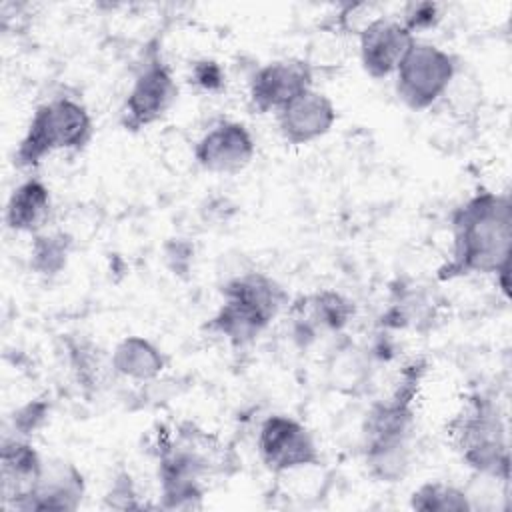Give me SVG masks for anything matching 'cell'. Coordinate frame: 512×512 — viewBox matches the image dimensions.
Here are the masks:
<instances>
[{"label":"cell","instance_id":"8","mask_svg":"<svg viewBox=\"0 0 512 512\" xmlns=\"http://www.w3.org/2000/svg\"><path fill=\"white\" fill-rule=\"evenodd\" d=\"M256 154V142L242 122L224 120L212 126L194 146L198 166L212 174H238Z\"/></svg>","mask_w":512,"mask_h":512},{"label":"cell","instance_id":"20","mask_svg":"<svg viewBox=\"0 0 512 512\" xmlns=\"http://www.w3.org/2000/svg\"><path fill=\"white\" fill-rule=\"evenodd\" d=\"M442 14H440V6L434 2H412L406 6L404 16H402V24L416 36V32L420 30H428L434 28L440 22Z\"/></svg>","mask_w":512,"mask_h":512},{"label":"cell","instance_id":"3","mask_svg":"<svg viewBox=\"0 0 512 512\" xmlns=\"http://www.w3.org/2000/svg\"><path fill=\"white\" fill-rule=\"evenodd\" d=\"M450 434L462 460L478 474L510 478V450L506 426L494 400L474 394L452 420Z\"/></svg>","mask_w":512,"mask_h":512},{"label":"cell","instance_id":"4","mask_svg":"<svg viewBox=\"0 0 512 512\" xmlns=\"http://www.w3.org/2000/svg\"><path fill=\"white\" fill-rule=\"evenodd\" d=\"M456 72V60L450 52L414 40L394 72V88L410 110H428L448 94Z\"/></svg>","mask_w":512,"mask_h":512},{"label":"cell","instance_id":"13","mask_svg":"<svg viewBox=\"0 0 512 512\" xmlns=\"http://www.w3.org/2000/svg\"><path fill=\"white\" fill-rule=\"evenodd\" d=\"M292 312L296 314V334L314 338L318 330H342L354 316V304L340 292L322 290L306 296L292 308Z\"/></svg>","mask_w":512,"mask_h":512},{"label":"cell","instance_id":"23","mask_svg":"<svg viewBox=\"0 0 512 512\" xmlns=\"http://www.w3.org/2000/svg\"><path fill=\"white\" fill-rule=\"evenodd\" d=\"M106 502L112 508H138L140 506L136 502V490H134L132 478L128 474H120L112 482V486L106 494Z\"/></svg>","mask_w":512,"mask_h":512},{"label":"cell","instance_id":"10","mask_svg":"<svg viewBox=\"0 0 512 512\" xmlns=\"http://www.w3.org/2000/svg\"><path fill=\"white\" fill-rule=\"evenodd\" d=\"M338 118L334 102L310 88L290 100L276 112V124L282 138L290 144H310L326 136Z\"/></svg>","mask_w":512,"mask_h":512},{"label":"cell","instance_id":"21","mask_svg":"<svg viewBox=\"0 0 512 512\" xmlns=\"http://www.w3.org/2000/svg\"><path fill=\"white\" fill-rule=\"evenodd\" d=\"M224 80H226V74L216 60L204 58L194 62L190 72V82H194L200 90L218 92L224 86Z\"/></svg>","mask_w":512,"mask_h":512},{"label":"cell","instance_id":"12","mask_svg":"<svg viewBox=\"0 0 512 512\" xmlns=\"http://www.w3.org/2000/svg\"><path fill=\"white\" fill-rule=\"evenodd\" d=\"M40 454L20 436L4 438L0 448V476H2V496L8 508H16L20 500H24L40 472H42Z\"/></svg>","mask_w":512,"mask_h":512},{"label":"cell","instance_id":"1","mask_svg":"<svg viewBox=\"0 0 512 512\" xmlns=\"http://www.w3.org/2000/svg\"><path fill=\"white\" fill-rule=\"evenodd\" d=\"M450 260L438 270L440 280L470 274H498L510 268L512 200L506 192L480 190L462 202L450 220Z\"/></svg>","mask_w":512,"mask_h":512},{"label":"cell","instance_id":"2","mask_svg":"<svg viewBox=\"0 0 512 512\" xmlns=\"http://www.w3.org/2000/svg\"><path fill=\"white\" fill-rule=\"evenodd\" d=\"M92 138V118L84 104L58 96L40 104L14 152L18 168H34L60 150H80Z\"/></svg>","mask_w":512,"mask_h":512},{"label":"cell","instance_id":"15","mask_svg":"<svg viewBox=\"0 0 512 512\" xmlns=\"http://www.w3.org/2000/svg\"><path fill=\"white\" fill-rule=\"evenodd\" d=\"M50 216V190L38 178L18 184L4 210V222L14 232L38 234Z\"/></svg>","mask_w":512,"mask_h":512},{"label":"cell","instance_id":"6","mask_svg":"<svg viewBox=\"0 0 512 512\" xmlns=\"http://www.w3.org/2000/svg\"><path fill=\"white\" fill-rule=\"evenodd\" d=\"M178 86L170 68L160 60H148L136 74L122 112L120 122L126 130H142L158 122L176 102Z\"/></svg>","mask_w":512,"mask_h":512},{"label":"cell","instance_id":"19","mask_svg":"<svg viewBox=\"0 0 512 512\" xmlns=\"http://www.w3.org/2000/svg\"><path fill=\"white\" fill-rule=\"evenodd\" d=\"M70 238L64 234H34L30 264L38 274H58L68 260Z\"/></svg>","mask_w":512,"mask_h":512},{"label":"cell","instance_id":"18","mask_svg":"<svg viewBox=\"0 0 512 512\" xmlns=\"http://www.w3.org/2000/svg\"><path fill=\"white\" fill-rule=\"evenodd\" d=\"M410 506L426 512L472 510L466 490L444 482H426L420 488H416L410 498Z\"/></svg>","mask_w":512,"mask_h":512},{"label":"cell","instance_id":"5","mask_svg":"<svg viewBox=\"0 0 512 512\" xmlns=\"http://www.w3.org/2000/svg\"><path fill=\"white\" fill-rule=\"evenodd\" d=\"M256 448L262 464L278 476L322 464L310 430L296 418L284 414H272L262 422Z\"/></svg>","mask_w":512,"mask_h":512},{"label":"cell","instance_id":"16","mask_svg":"<svg viewBox=\"0 0 512 512\" xmlns=\"http://www.w3.org/2000/svg\"><path fill=\"white\" fill-rule=\"evenodd\" d=\"M110 364L124 378L148 382L160 376L166 366V358L150 340L142 336H126L116 344Z\"/></svg>","mask_w":512,"mask_h":512},{"label":"cell","instance_id":"14","mask_svg":"<svg viewBox=\"0 0 512 512\" xmlns=\"http://www.w3.org/2000/svg\"><path fill=\"white\" fill-rule=\"evenodd\" d=\"M222 298L240 302L268 324L280 314V310L288 302L286 290L274 278L262 272H244L228 280L222 288Z\"/></svg>","mask_w":512,"mask_h":512},{"label":"cell","instance_id":"11","mask_svg":"<svg viewBox=\"0 0 512 512\" xmlns=\"http://www.w3.org/2000/svg\"><path fill=\"white\" fill-rule=\"evenodd\" d=\"M86 492L82 472L64 460H50L42 464V472L32 492L16 504L14 510H76Z\"/></svg>","mask_w":512,"mask_h":512},{"label":"cell","instance_id":"9","mask_svg":"<svg viewBox=\"0 0 512 512\" xmlns=\"http://www.w3.org/2000/svg\"><path fill=\"white\" fill-rule=\"evenodd\" d=\"M414 40L416 36L398 18L380 14L358 34L364 72L376 80L392 76Z\"/></svg>","mask_w":512,"mask_h":512},{"label":"cell","instance_id":"22","mask_svg":"<svg viewBox=\"0 0 512 512\" xmlns=\"http://www.w3.org/2000/svg\"><path fill=\"white\" fill-rule=\"evenodd\" d=\"M48 414V404L44 400H34L24 404L20 410L14 412V430L20 436H28L38 430Z\"/></svg>","mask_w":512,"mask_h":512},{"label":"cell","instance_id":"7","mask_svg":"<svg viewBox=\"0 0 512 512\" xmlns=\"http://www.w3.org/2000/svg\"><path fill=\"white\" fill-rule=\"evenodd\" d=\"M312 66L302 58H282L256 70L250 80V102L258 112H278L302 92L314 88Z\"/></svg>","mask_w":512,"mask_h":512},{"label":"cell","instance_id":"17","mask_svg":"<svg viewBox=\"0 0 512 512\" xmlns=\"http://www.w3.org/2000/svg\"><path fill=\"white\" fill-rule=\"evenodd\" d=\"M206 328L234 346H244L256 340L268 328V322H264L258 314H254L240 302L222 298L220 308L208 320Z\"/></svg>","mask_w":512,"mask_h":512}]
</instances>
